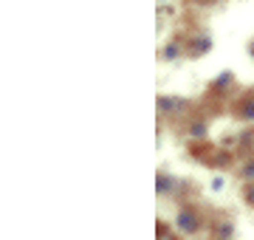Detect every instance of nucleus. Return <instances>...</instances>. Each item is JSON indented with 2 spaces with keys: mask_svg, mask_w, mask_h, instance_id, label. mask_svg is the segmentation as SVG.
I'll use <instances>...</instances> for the list:
<instances>
[{
  "mask_svg": "<svg viewBox=\"0 0 254 240\" xmlns=\"http://www.w3.org/2000/svg\"><path fill=\"white\" fill-rule=\"evenodd\" d=\"M175 223H178V229L187 232V235H195V232H198V215L192 212V209H181Z\"/></svg>",
  "mask_w": 254,
  "mask_h": 240,
  "instance_id": "obj_1",
  "label": "nucleus"
},
{
  "mask_svg": "<svg viewBox=\"0 0 254 240\" xmlns=\"http://www.w3.org/2000/svg\"><path fill=\"white\" fill-rule=\"evenodd\" d=\"M240 113H243V119H254V99L246 102L243 108H240Z\"/></svg>",
  "mask_w": 254,
  "mask_h": 240,
  "instance_id": "obj_6",
  "label": "nucleus"
},
{
  "mask_svg": "<svg viewBox=\"0 0 254 240\" xmlns=\"http://www.w3.org/2000/svg\"><path fill=\"white\" fill-rule=\"evenodd\" d=\"M158 192L161 195H173V178L158 176Z\"/></svg>",
  "mask_w": 254,
  "mask_h": 240,
  "instance_id": "obj_3",
  "label": "nucleus"
},
{
  "mask_svg": "<svg viewBox=\"0 0 254 240\" xmlns=\"http://www.w3.org/2000/svg\"><path fill=\"white\" fill-rule=\"evenodd\" d=\"M246 201H249V203L254 206V184H249V186H246Z\"/></svg>",
  "mask_w": 254,
  "mask_h": 240,
  "instance_id": "obj_10",
  "label": "nucleus"
},
{
  "mask_svg": "<svg viewBox=\"0 0 254 240\" xmlns=\"http://www.w3.org/2000/svg\"><path fill=\"white\" fill-rule=\"evenodd\" d=\"M232 79H235V76H232V74H229V71H226V74H220L218 79H215V88H226V85L232 82Z\"/></svg>",
  "mask_w": 254,
  "mask_h": 240,
  "instance_id": "obj_7",
  "label": "nucleus"
},
{
  "mask_svg": "<svg viewBox=\"0 0 254 240\" xmlns=\"http://www.w3.org/2000/svg\"><path fill=\"white\" fill-rule=\"evenodd\" d=\"M252 57H254V46H252Z\"/></svg>",
  "mask_w": 254,
  "mask_h": 240,
  "instance_id": "obj_11",
  "label": "nucleus"
},
{
  "mask_svg": "<svg viewBox=\"0 0 254 240\" xmlns=\"http://www.w3.org/2000/svg\"><path fill=\"white\" fill-rule=\"evenodd\" d=\"M218 235L220 238H229V235H232V223H223V226L218 229Z\"/></svg>",
  "mask_w": 254,
  "mask_h": 240,
  "instance_id": "obj_8",
  "label": "nucleus"
},
{
  "mask_svg": "<svg viewBox=\"0 0 254 240\" xmlns=\"http://www.w3.org/2000/svg\"><path fill=\"white\" fill-rule=\"evenodd\" d=\"M243 176L249 178V181H252V178H254V161H249V164H246V170H243Z\"/></svg>",
  "mask_w": 254,
  "mask_h": 240,
  "instance_id": "obj_9",
  "label": "nucleus"
},
{
  "mask_svg": "<svg viewBox=\"0 0 254 240\" xmlns=\"http://www.w3.org/2000/svg\"><path fill=\"white\" fill-rule=\"evenodd\" d=\"M158 108H161V111H181L184 108V102L181 99H170V96H167V99H158Z\"/></svg>",
  "mask_w": 254,
  "mask_h": 240,
  "instance_id": "obj_2",
  "label": "nucleus"
},
{
  "mask_svg": "<svg viewBox=\"0 0 254 240\" xmlns=\"http://www.w3.org/2000/svg\"><path fill=\"white\" fill-rule=\"evenodd\" d=\"M190 136H192V139H200V136H206V124H203V121H195V124L190 127Z\"/></svg>",
  "mask_w": 254,
  "mask_h": 240,
  "instance_id": "obj_4",
  "label": "nucleus"
},
{
  "mask_svg": "<svg viewBox=\"0 0 254 240\" xmlns=\"http://www.w3.org/2000/svg\"><path fill=\"white\" fill-rule=\"evenodd\" d=\"M178 51H181V48H178V43H173V46L164 48L161 54H164V60H178Z\"/></svg>",
  "mask_w": 254,
  "mask_h": 240,
  "instance_id": "obj_5",
  "label": "nucleus"
}]
</instances>
